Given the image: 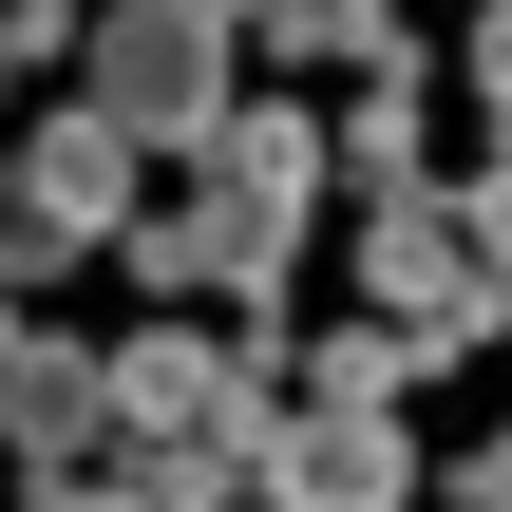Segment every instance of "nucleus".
I'll return each instance as SVG.
<instances>
[{
    "label": "nucleus",
    "instance_id": "nucleus-7",
    "mask_svg": "<svg viewBox=\"0 0 512 512\" xmlns=\"http://www.w3.org/2000/svg\"><path fill=\"white\" fill-rule=\"evenodd\" d=\"M342 190H361V209H418V57H361V114H342Z\"/></svg>",
    "mask_w": 512,
    "mask_h": 512
},
{
    "label": "nucleus",
    "instance_id": "nucleus-8",
    "mask_svg": "<svg viewBox=\"0 0 512 512\" xmlns=\"http://www.w3.org/2000/svg\"><path fill=\"white\" fill-rule=\"evenodd\" d=\"M228 38H285V57H399L380 0H228Z\"/></svg>",
    "mask_w": 512,
    "mask_h": 512
},
{
    "label": "nucleus",
    "instance_id": "nucleus-4",
    "mask_svg": "<svg viewBox=\"0 0 512 512\" xmlns=\"http://www.w3.org/2000/svg\"><path fill=\"white\" fill-rule=\"evenodd\" d=\"M0 456H38V494H76L114 456V399H95L76 342H0Z\"/></svg>",
    "mask_w": 512,
    "mask_h": 512
},
{
    "label": "nucleus",
    "instance_id": "nucleus-10",
    "mask_svg": "<svg viewBox=\"0 0 512 512\" xmlns=\"http://www.w3.org/2000/svg\"><path fill=\"white\" fill-rule=\"evenodd\" d=\"M475 95H512V0H494V19H475Z\"/></svg>",
    "mask_w": 512,
    "mask_h": 512
},
{
    "label": "nucleus",
    "instance_id": "nucleus-2",
    "mask_svg": "<svg viewBox=\"0 0 512 512\" xmlns=\"http://www.w3.org/2000/svg\"><path fill=\"white\" fill-rule=\"evenodd\" d=\"M361 285H380V342H399V380H418V361H475V342H494V285H475L456 209H380V228H361Z\"/></svg>",
    "mask_w": 512,
    "mask_h": 512
},
{
    "label": "nucleus",
    "instance_id": "nucleus-11",
    "mask_svg": "<svg viewBox=\"0 0 512 512\" xmlns=\"http://www.w3.org/2000/svg\"><path fill=\"white\" fill-rule=\"evenodd\" d=\"M456 494H475V512H512V437H494V456H456Z\"/></svg>",
    "mask_w": 512,
    "mask_h": 512
},
{
    "label": "nucleus",
    "instance_id": "nucleus-3",
    "mask_svg": "<svg viewBox=\"0 0 512 512\" xmlns=\"http://www.w3.org/2000/svg\"><path fill=\"white\" fill-rule=\"evenodd\" d=\"M247 475H266L285 512H418V437H399V418H304V399H285Z\"/></svg>",
    "mask_w": 512,
    "mask_h": 512
},
{
    "label": "nucleus",
    "instance_id": "nucleus-6",
    "mask_svg": "<svg viewBox=\"0 0 512 512\" xmlns=\"http://www.w3.org/2000/svg\"><path fill=\"white\" fill-rule=\"evenodd\" d=\"M209 190H247V209H285V228H304V190H323V114H285V95H228V133H209Z\"/></svg>",
    "mask_w": 512,
    "mask_h": 512
},
{
    "label": "nucleus",
    "instance_id": "nucleus-1",
    "mask_svg": "<svg viewBox=\"0 0 512 512\" xmlns=\"http://www.w3.org/2000/svg\"><path fill=\"white\" fill-rule=\"evenodd\" d=\"M76 76H95L76 114H95L114 152H209V133H228V0H114Z\"/></svg>",
    "mask_w": 512,
    "mask_h": 512
},
{
    "label": "nucleus",
    "instance_id": "nucleus-5",
    "mask_svg": "<svg viewBox=\"0 0 512 512\" xmlns=\"http://www.w3.org/2000/svg\"><path fill=\"white\" fill-rule=\"evenodd\" d=\"M19 228H38V247H114V228H133V152H114L95 114L19 133Z\"/></svg>",
    "mask_w": 512,
    "mask_h": 512
},
{
    "label": "nucleus",
    "instance_id": "nucleus-9",
    "mask_svg": "<svg viewBox=\"0 0 512 512\" xmlns=\"http://www.w3.org/2000/svg\"><path fill=\"white\" fill-rule=\"evenodd\" d=\"M456 247H475V285H512V171L475 190V209H456Z\"/></svg>",
    "mask_w": 512,
    "mask_h": 512
},
{
    "label": "nucleus",
    "instance_id": "nucleus-12",
    "mask_svg": "<svg viewBox=\"0 0 512 512\" xmlns=\"http://www.w3.org/2000/svg\"><path fill=\"white\" fill-rule=\"evenodd\" d=\"M38 512H133V494H114V475H76V494H38Z\"/></svg>",
    "mask_w": 512,
    "mask_h": 512
}]
</instances>
